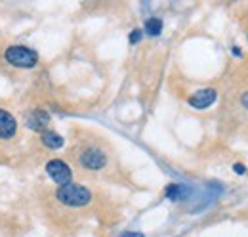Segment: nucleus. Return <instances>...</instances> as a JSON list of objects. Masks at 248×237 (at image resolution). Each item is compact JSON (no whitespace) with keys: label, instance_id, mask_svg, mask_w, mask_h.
I'll list each match as a JSON object with an SVG mask.
<instances>
[{"label":"nucleus","instance_id":"f257e3e1","mask_svg":"<svg viewBox=\"0 0 248 237\" xmlns=\"http://www.w3.org/2000/svg\"><path fill=\"white\" fill-rule=\"evenodd\" d=\"M58 201H62L67 207H84L92 201V193L90 189H86L84 186L78 184H65L58 189L56 193Z\"/></svg>","mask_w":248,"mask_h":237},{"label":"nucleus","instance_id":"f03ea898","mask_svg":"<svg viewBox=\"0 0 248 237\" xmlns=\"http://www.w3.org/2000/svg\"><path fill=\"white\" fill-rule=\"evenodd\" d=\"M6 61L12 63L14 67L29 69V67L36 65L38 56H36V52L31 50V48H25V46H10L6 50Z\"/></svg>","mask_w":248,"mask_h":237},{"label":"nucleus","instance_id":"7ed1b4c3","mask_svg":"<svg viewBox=\"0 0 248 237\" xmlns=\"http://www.w3.org/2000/svg\"><path fill=\"white\" fill-rule=\"evenodd\" d=\"M80 165L84 169H88V170H99V169H103L107 165V157H105V153L101 149L88 148L84 149L82 155H80Z\"/></svg>","mask_w":248,"mask_h":237},{"label":"nucleus","instance_id":"20e7f679","mask_svg":"<svg viewBox=\"0 0 248 237\" xmlns=\"http://www.w3.org/2000/svg\"><path fill=\"white\" fill-rule=\"evenodd\" d=\"M46 172L50 174V178L56 182V184H60V186H65V184H69L71 182V176H73V172H71V169L60 161V159H54V161H50L48 165H46Z\"/></svg>","mask_w":248,"mask_h":237},{"label":"nucleus","instance_id":"39448f33","mask_svg":"<svg viewBox=\"0 0 248 237\" xmlns=\"http://www.w3.org/2000/svg\"><path fill=\"white\" fill-rule=\"evenodd\" d=\"M216 102V90L206 88V90H199L197 94H193L189 98V103L197 109H206L208 105H212Z\"/></svg>","mask_w":248,"mask_h":237},{"label":"nucleus","instance_id":"423d86ee","mask_svg":"<svg viewBox=\"0 0 248 237\" xmlns=\"http://www.w3.org/2000/svg\"><path fill=\"white\" fill-rule=\"evenodd\" d=\"M16 128H17L16 118L12 117L8 111L0 109V138H2V140L12 138V136L16 134Z\"/></svg>","mask_w":248,"mask_h":237},{"label":"nucleus","instance_id":"0eeeda50","mask_svg":"<svg viewBox=\"0 0 248 237\" xmlns=\"http://www.w3.org/2000/svg\"><path fill=\"white\" fill-rule=\"evenodd\" d=\"M187 193H189V189H187L186 186L172 184V186H168V187H166V197H168V199H172V201H182Z\"/></svg>","mask_w":248,"mask_h":237},{"label":"nucleus","instance_id":"6e6552de","mask_svg":"<svg viewBox=\"0 0 248 237\" xmlns=\"http://www.w3.org/2000/svg\"><path fill=\"white\" fill-rule=\"evenodd\" d=\"M42 144L50 149H58L63 146V138L56 132H44L42 134Z\"/></svg>","mask_w":248,"mask_h":237},{"label":"nucleus","instance_id":"1a4fd4ad","mask_svg":"<svg viewBox=\"0 0 248 237\" xmlns=\"http://www.w3.org/2000/svg\"><path fill=\"white\" fill-rule=\"evenodd\" d=\"M48 120H50L48 115H46L42 109H38V111H34L31 117H29V126L38 130V128H44V126L48 124Z\"/></svg>","mask_w":248,"mask_h":237},{"label":"nucleus","instance_id":"9d476101","mask_svg":"<svg viewBox=\"0 0 248 237\" xmlns=\"http://www.w3.org/2000/svg\"><path fill=\"white\" fill-rule=\"evenodd\" d=\"M145 31H147V34H151V36L160 34V33H162V21H160L158 17H151V19H147V23H145Z\"/></svg>","mask_w":248,"mask_h":237},{"label":"nucleus","instance_id":"9b49d317","mask_svg":"<svg viewBox=\"0 0 248 237\" xmlns=\"http://www.w3.org/2000/svg\"><path fill=\"white\" fill-rule=\"evenodd\" d=\"M140 40H141V31L140 29L132 31V34H130V42L136 44V42H140Z\"/></svg>","mask_w":248,"mask_h":237},{"label":"nucleus","instance_id":"f8f14e48","mask_svg":"<svg viewBox=\"0 0 248 237\" xmlns=\"http://www.w3.org/2000/svg\"><path fill=\"white\" fill-rule=\"evenodd\" d=\"M235 172H237V174H245V172H247V169H245L243 165H235Z\"/></svg>","mask_w":248,"mask_h":237},{"label":"nucleus","instance_id":"ddd939ff","mask_svg":"<svg viewBox=\"0 0 248 237\" xmlns=\"http://www.w3.org/2000/svg\"><path fill=\"white\" fill-rule=\"evenodd\" d=\"M121 237H143L141 234H132V232H128V234H124V236Z\"/></svg>","mask_w":248,"mask_h":237},{"label":"nucleus","instance_id":"4468645a","mask_svg":"<svg viewBox=\"0 0 248 237\" xmlns=\"http://www.w3.org/2000/svg\"><path fill=\"white\" fill-rule=\"evenodd\" d=\"M243 105H245V107L248 109V92L245 94V96H243Z\"/></svg>","mask_w":248,"mask_h":237}]
</instances>
